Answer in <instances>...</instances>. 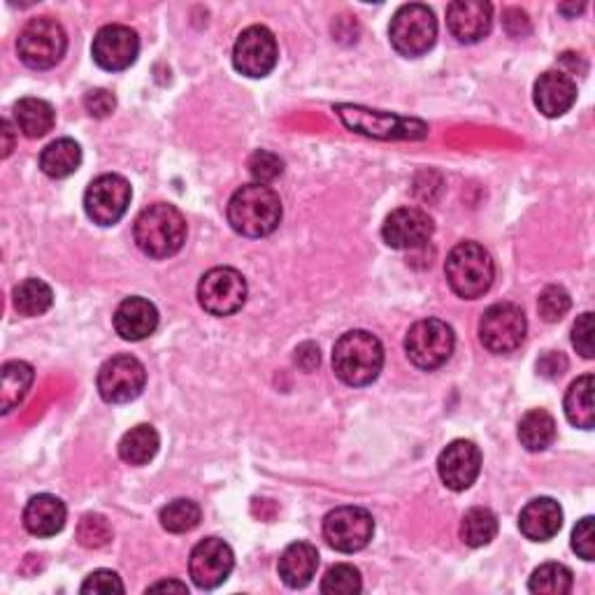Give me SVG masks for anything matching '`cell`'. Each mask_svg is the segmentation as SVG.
I'll list each match as a JSON object with an SVG mask.
<instances>
[{
    "label": "cell",
    "mask_w": 595,
    "mask_h": 595,
    "mask_svg": "<svg viewBox=\"0 0 595 595\" xmlns=\"http://www.w3.org/2000/svg\"><path fill=\"white\" fill-rule=\"evenodd\" d=\"M282 221V201L266 184L240 186L229 201L231 229L244 238H266Z\"/></svg>",
    "instance_id": "1"
},
{
    "label": "cell",
    "mask_w": 595,
    "mask_h": 595,
    "mask_svg": "<svg viewBox=\"0 0 595 595\" xmlns=\"http://www.w3.org/2000/svg\"><path fill=\"white\" fill-rule=\"evenodd\" d=\"M384 367V347L367 330H349L332 349V371L347 387H367Z\"/></svg>",
    "instance_id": "2"
},
{
    "label": "cell",
    "mask_w": 595,
    "mask_h": 595,
    "mask_svg": "<svg viewBox=\"0 0 595 595\" xmlns=\"http://www.w3.org/2000/svg\"><path fill=\"white\" fill-rule=\"evenodd\" d=\"M139 252L149 258L174 256L186 242V219L174 205L156 203L139 212L133 229Z\"/></svg>",
    "instance_id": "3"
},
{
    "label": "cell",
    "mask_w": 595,
    "mask_h": 595,
    "mask_svg": "<svg viewBox=\"0 0 595 595\" xmlns=\"http://www.w3.org/2000/svg\"><path fill=\"white\" fill-rule=\"evenodd\" d=\"M445 275L451 291L465 301H475L491 289L496 279V264L477 242H461L447 256Z\"/></svg>",
    "instance_id": "4"
},
{
    "label": "cell",
    "mask_w": 595,
    "mask_h": 595,
    "mask_svg": "<svg viewBox=\"0 0 595 595\" xmlns=\"http://www.w3.org/2000/svg\"><path fill=\"white\" fill-rule=\"evenodd\" d=\"M68 49L65 28L54 16H35L31 20L16 40V51L24 65L33 70L54 68Z\"/></svg>",
    "instance_id": "5"
},
{
    "label": "cell",
    "mask_w": 595,
    "mask_h": 595,
    "mask_svg": "<svg viewBox=\"0 0 595 595\" xmlns=\"http://www.w3.org/2000/svg\"><path fill=\"white\" fill-rule=\"evenodd\" d=\"M389 38L398 54L416 59L433 49L437 40V20L428 5L410 3L402 5L391 20Z\"/></svg>",
    "instance_id": "6"
},
{
    "label": "cell",
    "mask_w": 595,
    "mask_h": 595,
    "mask_svg": "<svg viewBox=\"0 0 595 595\" xmlns=\"http://www.w3.org/2000/svg\"><path fill=\"white\" fill-rule=\"evenodd\" d=\"M336 112L349 131L377 139H424L428 135V126L418 119L365 110L359 108V105H338Z\"/></svg>",
    "instance_id": "7"
},
{
    "label": "cell",
    "mask_w": 595,
    "mask_h": 595,
    "mask_svg": "<svg viewBox=\"0 0 595 595\" xmlns=\"http://www.w3.org/2000/svg\"><path fill=\"white\" fill-rule=\"evenodd\" d=\"M453 344H457V338H453L451 326L440 319H424L410 328L405 352L418 371H435L451 359Z\"/></svg>",
    "instance_id": "8"
},
{
    "label": "cell",
    "mask_w": 595,
    "mask_h": 595,
    "mask_svg": "<svg viewBox=\"0 0 595 595\" xmlns=\"http://www.w3.org/2000/svg\"><path fill=\"white\" fill-rule=\"evenodd\" d=\"M526 314L512 303L491 305L479 321V340L491 354H512L526 338Z\"/></svg>",
    "instance_id": "9"
},
{
    "label": "cell",
    "mask_w": 595,
    "mask_h": 595,
    "mask_svg": "<svg viewBox=\"0 0 595 595\" xmlns=\"http://www.w3.org/2000/svg\"><path fill=\"white\" fill-rule=\"evenodd\" d=\"M375 535L373 514L363 507H338L324 519V537L340 554H356L371 545Z\"/></svg>",
    "instance_id": "10"
},
{
    "label": "cell",
    "mask_w": 595,
    "mask_h": 595,
    "mask_svg": "<svg viewBox=\"0 0 595 595\" xmlns=\"http://www.w3.org/2000/svg\"><path fill=\"white\" fill-rule=\"evenodd\" d=\"M247 301V282L233 268H215L203 275L198 303L215 317H231Z\"/></svg>",
    "instance_id": "11"
},
{
    "label": "cell",
    "mask_w": 595,
    "mask_h": 595,
    "mask_svg": "<svg viewBox=\"0 0 595 595\" xmlns=\"http://www.w3.org/2000/svg\"><path fill=\"white\" fill-rule=\"evenodd\" d=\"M98 393L105 402L124 405L143 393L147 384V371L135 356H114L105 361L98 371Z\"/></svg>",
    "instance_id": "12"
},
{
    "label": "cell",
    "mask_w": 595,
    "mask_h": 595,
    "mask_svg": "<svg viewBox=\"0 0 595 595\" xmlns=\"http://www.w3.org/2000/svg\"><path fill=\"white\" fill-rule=\"evenodd\" d=\"M131 184L121 174H100L84 194V209L98 226H114L131 205Z\"/></svg>",
    "instance_id": "13"
},
{
    "label": "cell",
    "mask_w": 595,
    "mask_h": 595,
    "mask_svg": "<svg viewBox=\"0 0 595 595\" xmlns=\"http://www.w3.org/2000/svg\"><path fill=\"white\" fill-rule=\"evenodd\" d=\"M277 59L279 49L270 28L250 26L238 35L233 47V65L238 73L260 80L272 73Z\"/></svg>",
    "instance_id": "14"
},
{
    "label": "cell",
    "mask_w": 595,
    "mask_h": 595,
    "mask_svg": "<svg viewBox=\"0 0 595 595\" xmlns=\"http://www.w3.org/2000/svg\"><path fill=\"white\" fill-rule=\"evenodd\" d=\"M235 556L233 549L219 537H207L194 547L189 558L191 580L198 588H217L229 580L233 572Z\"/></svg>",
    "instance_id": "15"
},
{
    "label": "cell",
    "mask_w": 595,
    "mask_h": 595,
    "mask_svg": "<svg viewBox=\"0 0 595 595\" xmlns=\"http://www.w3.org/2000/svg\"><path fill=\"white\" fill-rule=\"evenodd\" d=\"M92 54H94V61L102 70H110V73L126 70L135 63V59L139 54L137 33L129 26H121V24L102 26L94 38Z\"/></svg>",
    "instance_id": "16"
},
{
    "label": "cell",
    "mask_w": 595,
    "mask_h": 595,
    "mask_svg": "<svg viewBox=\"0 0 595 595\" xmlns=\"http://www.w3.org/2000/svg\"><path fill=\"white\" fill-rule=\"evenodd\" d=\"M482 470V451L470 440H453L437 459L440 479L451 491H465L477 482Z\"/></svg>",
    "instance_id": "17"
},
{
    "label": "cell",
    "mask_w": 595,
    "mask_h": 595,
    "mask_svg": "<svg viewBox=\"0 0 595 595\" xmlns=\"http://www.w3.org/2000/svg\"><path fill=\"white\" fill-rule=\"evenodd\" d=\"M435 231L433 219L418 207H400L381 226V238L393 250H418Z\"/></svg>",
    "instance_id": "18"
},
{
    "label": "cell",
    "mask_w": 595,
    "mask_h": 595,
    "mask_svg": "<svg viewBox=\"0 0 595 595\" xmlns=\"http://www.w3.org/2000/svg\"><path fill=\"white\" fill-rule=\"evenodd\" d=\"M447 26L465 45L484 40L494 26V8L482 0H457L447 8Z\"/></svg>",
    "instance_id": "19"
},
{
    "label": "cell",
    "mask_w": 595,
    "mask_h": 595,
    "mask_svg": "<svg viewBox=\"0 0 595 595\" xmlns=\"http://www.w3.org/2000/svg\"><path fill=\"white\" fill-rule=\"evenodd\" d=\"M533 98L537 110L545 117H563L576 102V84L570 75L561 73V70H547V73L537 77Z\"/></svg>",
    "instance_id": "20"
},
{
    "label": "cell",
    "mask_w": 595,
    "mask_h": 595,
    "mask_svg": "<svg viewBox=\"0 0 595 595\" xmlns=\"http://www.w3.org/2000/svg\"><path fill=\"white\" fill-rule=\"evenodd\" d=\"M159 326V309L147 298H126L114 312V330L129 342H139L149 338Z\"/></svg>",
    "instance_id": "21"
},
{
    "label": "cell",
    "mask_w": 595,
    "mask_h": 595,
    "mask_svg": "<svg viewBox=\"0 0 595 595\" xmlns=\"http://www.w3.org/2000/svg\"><path fill=\"white\" fill-rule=\"evenodd\" d=\"M519 529L533 542H547L563 529V510L554 498H535L521 510Z\"/></svg>",
    "instance_id": "22"
},
{
    "label": "cell",
    "mask_w": 595,
    "mask_h": 595,
    "mask_svg": "<svg viewBox=\"0 0 595 595\" xmlns=\"http://www.w3.org/2000/svg\"><path fill=\"white\" fill-rule=\"evenodd\" d=\"M68 510L61 498L40 494L28 500L24 510V526L35 537H54L65 526Z\"/></svg>",
    "instance_id": "23"
},
{
    "label": "cell",
    "mask_w": 595,
    "mask_h": 595,
    "mask_svg": "<svg viewBox=\"0 0 595 595\" xmlns=\"http://www.w3.org/2000/svg\"><path fill=\"white\" fill-rule=\"evenodd\" d=\"M319 568V551L309 542H293L279 558V576L289 588H305Z\"/></svg>",
    "instance_id": "24"
},
{
    "label": "cell",
    "mask_w": 595,
    "mask_h": 595,
    "mask_svg": "<svg viewBox=\"0 0 595 595\" xmlns=\"http://www.w3.org/2000/svg\"><path fill=\"white\" fill-rule=\"evenodd\" d=\"M57 112L42 98H22L14 105V124L26 137H45L54 129Z\"/></svg>",
    "instance_id": "25"
},
{
    "label": "cell",
    "mask_w": 595,
    "mask_h": 595,
    "mask_svg": "<svg viewBox=\"0 0 595 595\" xmlns=\"http://www.w3.org/2000/svg\"><path fill=\"white\" fill-rule=\"evenodd\" d=\"M82 163V147L70 137L54 139L40 154V168L51 180H65L77 172Z\"/></svg>",
    "instance_id": "26"
},
{
    "label": "cell",
    "mask_w": 595,
    "mask_h": 595,
    "mask_svg": "<svg viewBox=\"0 0 595 595\" xmlns=\"http://www.w3.org/2000/svg\"><path fill=\"white\" fill-rule=\"evenodd\" d=\"M161 437L154 426H135L119 442V457L129 465H147L159 453Z\"/></svg>",
    "instance_id": "27"
},
{
    "label": "cell",
    "mask_w": 595,
    "mask_h": 595,
    "mask_svg": "<svg viewBox=\"0 0 595 595\" xmlns=\"http://www.w3.org/2000/svg\"><path fill=\"white\" fill-rule=\"evenodd\" d=\"M566 416L576 428L591 430L595 424V408H593V375H584L570 384L566 393Z\"/></svg>",
    "instance_id": "28"
},
{
    "label": "cell",
    "mask_w": 595,
    "mask_h": 595,
    "mask_svg": "<svg viewBox=\"0 0 595 595\" xmlns=\"http://www.w3.org/2000/svg\"><path fill=\"white\" fill-rule=\"evenodd\" d=\"M519 440L529 451H545L556 440V422L547 410H531L519 422Z\"/></svg>",
    "instance_id": "29"
},
{
    "label": "cell",
    "mask_w": 595,
    "mask_h": 595,
    "mask_svg": "<svg viewBox=\"0 0 595 595\" xmlns=\"http://www.w3.org/2000/svg\"><path fill=\"white\" fill-rule=\"evenodd\" d=\"M14 309L22 314V317H40L45 314L51 303H54V291L42 279H24L22 284H16L12 291Z\"/></svg>",
    "instance_id": "30"
},
{
    "label": "cell",
    "mask_w": 595,
    "mask_h": 595,
    "mask_svg": "<svg viewBox=\"0 0 595 595\" xmlns=\"http://www.w3.org/2000/svg\"><path fill=\"white\" fill-rule=\"evenodd\" d=\"M33 377V367L26 361H10L3 365V387H0V391H3V400H0L3 414L12 412L26 398Z\"/></svg>",
    "instance_id": "31"
},
{
    "label": "cell",
    "mask_w": 595,
    "mask_h": 595,
    "mask_svg": "<svg viewBox=\"0 0 595 595\" xmlns=\"http://www.w3.org/2000/svg\"><path fill=\"white\" fill-rule=\"evenodd\" d=\"M498 535V519L486 507H472L461 521V539L467 547H486Z\"/></svg>",
    "instance_id": "32"
},
{
    "label": "cell",
    "mask_w": 595,
    "mask_h": 595,
    "mask_svg": "<svg viewBox=\"0 0 595 595\" xmlns=\"http://www.w3.org/2000/svg\"><path fill=\"white\" fill-rule=\"evenodd\" d=\"M529 591L537 595H566L572 591V572L561 563H547L533 572Z\"/></svg>",
    "instance_id": "33"
},
{
    "label": "cell",
    "mask_w": 595,
    "mask_h": 595,
    "mask_svg": "<svg viewBox=\"0 0 595 595\" xmlns=\"http://www.w3.org/2000/svg\"><path fill=\"white\" fill-rule=\"evenodd\" d=\"M201 523V507L194 500H172L161 510V526L168 533H189Z\"/></svg>",
    "instance_id": "34"
},
{
    "label": "cell",
    "mask_w": 595,
    "mask_h": 595,
    "mask_svg": "<svg viewBox=\"0 0 595 595\" xmlns=\"http://www.w3.org/2000/svg\"><path fill=\"white\" fill-rule=\"evenodd\" d=\"M361 588H363L361 572L347 563L330 568L321 582V593L326 595H354L361 593Z\"/></svg>",
    "instance_id": "35"
},
{
    "label": "cell",
    "mask_w": 595,
    "mask_h": 595,
    "mask_svg": "<svg viewBox=\"0 0 595 595\" xmlns=\"http://www.w3.org/2000/svg\"><path fill=\"white\" fill-rule=\"evenodd\" d=\"M112 539V526L110 521L100 514H86L82 517L77 526V542L86 549H102L108 547Z\"/></svg>",
    "instance_id": "36"
},
{
    "label": "cell",
    "mask_w": 595,
    "mask_h": 595,
    "mask_svg": "<svg viewBox=\"0 0 595 595\" xmlns=\"http://www.w3.org/2000/svg\"><path fill=\"white\" fill-rule=\"evenodd\" d=\"M570 305H572V301L563 287H547L545 291L539 293V301H537L539 317L545 319L547 324L561 321L570 312Z\"/></svg>",
    "instance_id": "37"
},
{
    "label": "cell",
    "mask_w": 595,
    "mask_h": 595,
    "mask_svg": "<svg viewBox=\"0 0 595 595\" xmlns=\"http://www.w3.org/2000/svg\"><path fill=\"white\" fill-rule=\"evenodd\" d=\"M250 172H252V178L256 180V184H266L268 186L277 178H282L284 163L277 154L266 151V149H258V151L252 154V159H250Z\"/></svg>",
    "instance_id": "38"
},
{
    "label": "cell",
    "mask_w": 595,
    "mask_h": 595,
    "mask_svg": "<svg viewBox=\"0 0 595 595\" xmlns=\"http://www.w3.org/2000/svg\"><path fill=\"white\" fill-rule=\"evenodd\" d=\"M82 593H100V595H108V593H124V582L119 580V574L112 572V570H96L92 572L89 576H86V582L82 584L80 588Z\"/></svg>",
    "instance_id": "39"
},
{
    "label": "cell",
    "mask_w": 595,
    "mask_h": 595,
    "mask_svg": "<svg viewBox=\"0 0 595 595\" xmlns=\"http://www.w3.org/2000/svg\"><path fill=\"white\" fill-rule=\"evenodd\" d=\"M572 549L576 556L584 558V561H593L595 558V531H593V517H584L574 526L572 533Z\"/></svg>",
    "instance_id": "40"
},
{
    "label": "cell",
    "mask_w": 595,
    "mask_h": 595,
    "mask_svg": "<svg viewBox=\"0 0 595 595\" xmlns=\"http://www.w3.org/2000/svg\"><path fill=\"white\" fill-rule=\"evenodd\" d=\"M572 344L584 359H593V312H584L572 328Z\"/></svg>",
    "instance_id": "41"
},
{
    "label": "cell",
    "mask_w": 595,
    "mask_h": 595,
    "mask_svg": "<svg viewBox=\"0 0 595 595\" xmlns=\"http://www.w3.org/2000/svg\"><path fill=\"white\" fill-rule=\"evenodd\" d=\"M84 108L86 112H89L92 117L96 119H105V117H110L117 108V100L110 92H105V89H92L89 94L84 96Z\"/></svg>",
    "instance_id": "42"
},
{
    "label": "cell",
    "mask_w": 595,
    "mask_h": 595,
    "mask_svg": "<svg viewBox=\"0 0 595 595\" xmlns=\"http://www.w3.org/2000/svg\"><path fill=\"white\" fill-rule=\"evenodd\" d=\"M566 371H568V361H566L563 354L547 352L545 356H542V359L537 361V373H539L542 377H547V379L561 377Z\"/></svg>",
    "instance_id": "43"
},
{
    "label": "cell",
    "mask_w": 595,
    "mask_h": 595,
    "mask_svg": "<svg viewBox=\"0 0 595 595\" xmlns=\"http://www.w3.org/2000/svg\"><path fill=\"white\" fill-rule=\"evenodd\" d=\"M307 359L312 363V367H317L319 365V347H314V344H303V347H298V352H295V363L305 367L307 365Z\"/></svg>",
    "instance_id": "44"
},
{
    "label": "cell",
    "mask_w": 595,
    "mask_h": 595,
    "mask_svg": "<svg viewBox=\"0 0 595 595\" xmlns=\"http://www.w3.org/2000/svg\"><path fill=\"white\" fill-rule=\"evenodd\" d=\"M147 591H178V593H186L189 588H186V584H182V582H159V584H151Z\"/></svg>",
    "instance_id": "45"
},
{
    "label": "cell",
    "mask_w": 595,
    "mask_h": 595,
    "mask_svg": "<svg viewBox=\"0 0 595 595\" xmlns=\"http://www.w3.org/2000/svg\"><path fill=\"white\" fill-rule=\"evenodd\" d=\"M0 129H3V135H5V147H3V156L8 159V156L12 154L14 149V139H12V126H10V121H3V124H0Z\"/></svg>",
    "instance_id": "46"
},
{
    "label": "cell",
    "mask_w": 595,
    "mask_h": 595,
    "mask_svg": "<svg viewBox=\"0 0 595 595\" xmlns=\"http://www.w3.org/2000/svg\"><path fill=\"white\" fill-rule=\"evenodd\" d=\"M558 10H561L563 14H572V12H582V10H584V5H576V8H566V5H561V8H558Z\"/></svg>",
    "instance_id": "47"
}]
</instances>
